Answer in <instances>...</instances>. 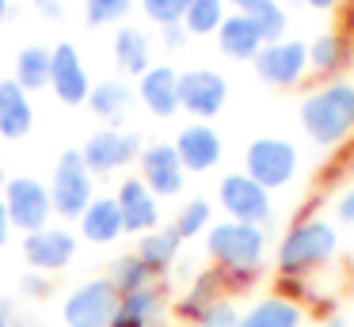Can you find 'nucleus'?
<instances>
[{
  "instance_id": "obj_1",
  "label": "nucleus",
  "mask_w": 354,
  "mask_h": 327,
  "mask_svg": "<svg viewBox=\"0 0 354 327\" xmlns=\"http://www.w3.org/2000/svg\"><path fill=\"white\" fill-rule=\"evenodd\" d=\"M297 114L316 144H339L346 133H354V80L320 84L301 99Z\"/></svg>"
},
{
  "instance_id": "obj_2",
  "label": "nucleus",
  "mask_w": 354,
  "mask_h": 327,
  "mask_svg": "<svg viewBox=\"0 0 354 327\" xmlns=\"http://www.w3.org/2000/svg\"><path fill=\"white\" fill-rule=\"evenodd\" d=\"M335 251H339V228L324 217H305L278 243V270L286 278H297V274L313 270V266L331 263Z\"/></svg>"
},
{
  "instance_id": "obj_3",
  "label": "nucleus",
  "mask_w": 354,
  "mask_h": 327,
  "mask_svg": "<svg viewBox=\"0 0 354 327\" xmlns=\"http://www.w3.org/2000/svg\"><path fill=\"white\" fill-rule=\"evenodd\" d=\"M263 251H267V232L259 225L221 221L206 232V255L217 263V270H259Z\"/></svg>"
},
{
  "instance_id": "obj_4",
  "label": "nucleus",
  "mask_w": 354,
  "mask_h": 327,
  "mask_svg": "<svg viewBox=\"0 0 354 327\" xmlns=\"http://www.w3.org/2000/svg\"><path fill=\"white\" fill-rule=\"evenodd\" d=\"M50 187V202H54V213L65 221H77L80 213L88 209V202L95 198V175L88 171L80 149H65L54 164V179Z\"/></svg>"
},
{
  "instance_id": "obj_5",
  "label": "nucleus",
  "mask_w": 354,
  "mask_h": 327,
  "mask_svg": "<svg viewBox=\"0 0 354 327\" xmlns=\"http://www.w3.org/2000/svg\"><path fill=\"white\" fill-rule=\"evenodd\" d=\"M301 167V152L286 137H255L244 152V175L255 179L263 190H278L286 183H293Z\"/></svg>"
},
{
  "instance_id": "obj_6",
  "label": "nucleus",
  "mask_w": 354,
  "mask_h": 327,
  "mask_svg": "<svg viewBox=\"0 0 354 327\" xmlns=\"http://www.w3.org/2000/svg\"><path fill=\"white\" fill-rule=\"evenodd\" d=\"M4 209H8V221L12 228L19 232H39V228L50 225L54 217V202H50V187L39 183L35 175H16V179L4 183Z\"/></svg>"
},
{
  "instance_id": "obj_7",
  "label": "nucleus",
  "mask_w": 354,
  "mask_h": 327,
  "mask_svg": "<svg viewBox=\"0 0 354 327\" xmlns=\"http://www.w3.org/2000/svg\"><path fill=\"white\" fill-rule=\"evenodd\" d=\"M118 308V293L107 278H88L65 297L62 324L65 327H111Z\"/></svg>"
},
{
  "instance_id": "obj_8",
  "label": "nucleus",
  "mask_w": 354,
  "mask_h": 327,
  "mask_svg": "<svg viewBox=\"0 0 354 327\" xmlns=\"http://www.w3.org/2000/svg\"><path fill=\"white\" fill-rule=\"evenodd\" d=\"M80 156H84L92 175H115L141 156V137L130 133V129L103 126L95 133H88V141L80 144Z\"/></svg>"
},
{
  "instance_id": "obj_9",
  "label": "nucleus",
  "mask_w": 354,
  "mask_h": 327,
  "mask_svg": "<svg viewBox=\"0 0 354 327\" xmlns=\"http://www.w3.org/2000/svg\"><path fill=\"white\" fill-rule=\"evenodd\" d=\"M229 103V80L217 68H187L179 73V111L194 114L198 122H209Z\"/></svg>"
},
{
  "instance_id": "obj_10",
  "label": "nucleus",
  "mask_w": 354,
  "mask_h": 327,
  "mask_svg": "<svg viewBox=\"0 0 354 327\" xmlns=\"http://www.w3.org/2000/svg\"><path fill=\"white\" fill-rule=\"evenodd\" d=\"M255 76L270 88H293L301 76L308 73V42L301 38H282V42H270L255 53L252 61Z\"/></svg>"
},
{
  "instance_id": "obj_11",
  "label": "nucleus",
  "mask_w": 354,
  "mask_h": 327,
  "mask_svg": "<svg viewBox=\"0 0 354 327\" xmlns=\"http://www.w3.org/2000/svg\"><path fill=\"white\" fill-rule=\"evenodd\" d=\"M217 202L229 213V221H240V225H267L270 221V190H263L244 171H232L217 183Z\"/></svg>"
},
{
  "instance_id": "obj_12",
  "label": "nucleus",
  "mask_w": 354,
  "mask_h": 327,
  "mask_svg": "<svg viewBox=\"0 0 354 327\" xmlns=\"http://www.w3.org/2000/svg\"><path fill=\"white\" fill-rule=\"evenodd\" d=\"M19 251H24L27 270H39L50 278V274L65 270V266L77 259V232L46 225V228H39V232H27L24 243H19Z\"/></svg>"
},
{
  "instance_id": "obj_13",
  "label": "nucleus",
  "mask_w": 354,
  "mask_h": 327,
  "mask_svg": "<svg viewBox=\"0 0 354 327\" xmlns=\"http://www.w3.org/2000/svg\"><path fill=\"white\" fill-rule=\"evenodd\" d=\"M50 91L62 99L65 106L88 103V91H92V76H88L80 50L73 42H57L50 50Z\"/></svg>"
},
{
  "instance_id": "obj_14",
  "label": "nucleus",
  "mask_w": 354,
  "mask_h": 327,
  "mask_svg": "<svg viewBox=\"0 0 354 327\" xmlns=\"http://www.w3.org/2000/svg\"><path fill=\"white\" fill-rule=\"evenodd\" d=\"M138 164H141L138 179L153 190V198H171V194H179V190H183L187 171H183V164H179L176 144H168V141L145 144V149H141V156H138Z\"/></svg>"
},
{
  "instance_id": "obj_15",
  "label": "nucleus",
  "mask_w": 354,
  "mask_h": 327,
  "mask_svg": "<svg viewBox=\"0 0 354 327\" xmlns=\"http://www.w3.org/2000/svg\"><path fill=\"white\" fill-rule=\"evenodd\" d=\"M115 202H118V213H122V228L133 236H145L153 228H160V202L153 198V190L130 175V179L118 183L115 190Z\"/></svg>"
},
{
  "instance_id": "obj_16",
  "label": "nucleus",
  "mask_w": 354,
  "mask_h": 327,
  "mask_svg": "<svg viewBox=\"0 0 354 327\" xmlns=\"http://www.w3.org/2000/svg\"><path fill=\"white\" fill-rule=\"evenodd\" d=\"M171 144H176V152H179L183 171H194V175L217 167L221 164V152H225L221 137H217V129L209 126V122H194V126L179 129Z\"/></svg>"
},
{
  "instance_id": "obj_17",
  "label": "nucleus",
  "mask_w": 354,
  "mask_h": 327,
  "mask_svg": "<svg viewBox=\"0 0 354 327\" xmlns=\"http://www.w3.org/2000/svg\"><path fill=\"white\" fill-rule=\"evenodd\" d=\"M138 99L153 118H171L179 114V68L171 65H153L145 76H138Z\"/></svg>"
},
{
  "instance_id": "obj_18",
  "label": "nucleus",
  "mask_w": 354,
  "mask_h": 327,
  "mask_svg": "<svg viewBox=\"0 0 354 327\" xmlns=\"http://www.w3.org/2000/svg\"><path fill=\"white\" fill-rule=\"evenodd\" d=\"M164 316H168V297H164L160 286H149L118 297L111 327H164Z\"/></svg>"
},
{
  "instance_id": "obj_19",
  "label": "nucleus",
  "mask_w": 354,
  "mask_h": 327,
  "mask_svg": "<svg viewBox=\"0 0 354 327\" xmlns=\"http://www.w3.org/2000/svg\"><path fill=\"white\" fill-rule=\"evenodd\" d=\"M111 53H115V68L122 73V80H130V76L138 80V76H145L153 68V38L141 27H130V23H122L115 30Z\"/></svg>"
},
{
  "instance_id": "obj_20",
  "label": "nucleus",
  "mask_w": 354,
  "mask_h": 327,
  "mask_svg": "<svg viewBox=\"0 0 354 327\" xmlns=\"http://www.w3.org/2000/svg\"><path fill=\"white\" fill-rule=\"evenodd\" d=\"M133 99H138L133 84L122 80V76H111V80H95V84H92V91H88V111H92L95 118L103 122V126L115 129L118 122L130 114Z\"/></svg>"
},
{
  "instance_id": "obj_21",
  "label": "nucleus",
  "mask_w": 354,
  "mask_h": 327,
  "mask_svg": "<svg viewBox=\"0 0 354 327\" xmlns=\"http://www.w3.org/2000/svg\"><path fill=\"white\" fill-rule=\"evenodd\" d=\"M31 126H35L31 95L12 76H4L0 80V137L4 141H19V137L31 133Z\"/></svg>"
},
{
  "instance_id": "obj_22",
  "label": "nucleus",
  "mask_w": 354,
  "mask_h": 327,
  "mask_svg": "<svg viewBox=\"0 0 354 327\" xmlns=\"http://www.w3.org/2000/svg\"><path fill=\"white\" fill-rule=\"evenodd\" d=\"M77 228L88 243H115L118 236L126 232L115 194H95L92 202H88V209L77 217Z\"/></svg>"
},
{
  "instance_id": "obj_23",
  "label": "nucleus",
  "mask_w": 354,
  "mask_h": 327,
  "mask_svg": "<svg viewBox=\"0 0 354 327\" xmlns=\"http://www.w3.org/2000/svg\"><path fill=\"white\" fill-rule=\"evenodd\" d=\"M301 324H305V308H301L297 297L270 293L259 297L248 312H240L236 327H301Z\"/></svg>"
},
{
  "instance_id": "obj_24",
  "label": "nucleus",
  "mask_w": 354,
  "mask_h": 327,
  "mask_svg": "<svg viewBox=\"0 0 354 327\" xmlns=\"http://www.w3.org/2000/svg\"><path fill=\"white\" fill-rule=\"evenodd\" d=\"M217 50L232 61H255V53L263 50V38H259V30L248 23L244 12H232V15H225V23L217 27Z\"/></svg>"
},
{
  "instance_id": "obj_25",
  "label": "nucleus",
  "mask_w": 354,
  "mask_h": 327,
  "mask_svg": "<svg viewBox=\"0 0 354 327\" xmlns=\"http://www.w3.org/2000/svg\"><path fill=\"white\" fill-rule=\"evenodd\" d=\"M179 251H183V240L176 236V228H171V225H160V228H153V232L141 236L133 255H138L141 263H145L149 270L156 274V278H160V274H168L171 266L179 263Z\"/></svg>"
},
{
  "instance_id": "obj_26",
  "label": "nucleus",
  "mask_w": 354,
  "mask_h": 327,
  "mask_svg": "<svg viewBox=\"0 0 354 327\" xmlns=\"http://www.w3.org/2000/svg\"><path fill=\"white\" fill-rule=\"evenodd\" d=\"M221 289H225L221 270L198 274V278L191 281V289H187V293L176 301V316L183 319V324H198V319L206 316V312L214 308L217 301H221Z\"/></svg>"
},
{
  "instance_id": "obj_27",
  "label": "nucleus",
  "mask_w": 354,
  "mask_h": 327,
  "mask_svg": "<svg viewBox=\"0 0 354 327\" xmlns=\"http://www.w3.org/2000/svg\"><path fill=\"white\" fill-rule=\"evenodd\" d=\"M12 80L31 95V91L50 88V46H24L16 57V68H12Z\"/></svg>"
},
{
  "instance_id": "obj_28",
  "label": "nucleus",
  "mask_w": 354,
  "mask_h": 327,
  "mask_svg": "<svg viewBox=\"0 0 354 327\" xmlns=\"http://www.w3.org/2000/svg\"><path fill=\"white\" fill-rule=\"evenodd\" d=\"M248 23H252L255 30H259L263 46L270 42H282L286 38V27H290V15H286L282 0H252V4L244 8Z\"/></svg>"
},
{
  "instance_id": "obj_29",
  "label": "nucleus",
  "mask_w": 354,
  "mask_h": 327,
  "mask_svg": "<svg viewBox=\"0 0 354 327\" xmlns=\"http://www.w3.org/2000/svg\"><path fill=\"white\" fill-rule=\"evenodd\" d=\"M107 281L115 286V293H118V297H126V293H138V289L156 286V274L149 270V266L141 263L138 255H118L115 263H111Z\"/></svg>"
},
{
  "instance_id": "obj_30",
  "label": "nucleus",
  "mask_w": 354,
  "mask_h": 327,
  "mask_svg": "<svg viewBox=\"0 0 354 327\" xmlns=\"http://www.w3.org/2000/svg\"><path fill=\"white\" fill-rule=\"evenodd\" d=\"M209 225H214V205L206 202V198H191V202L179 205L176 221H171V228H176L179 240H194V236L209 232Z\"/></svg>"
},
{
  "instance_id": "obj_31",
  "label": "nucleus",
  "mask_w": 354,
  "mask_h": 327,
  "mask_svg": "<svg viewBox=\"0 0 354 327\" xmlns=\"http://www.w3.org/2000/svg\"><path fill=\"white\" fill-rule=\"evenodd\" d=\"M225 0H191L183 15L187 35H217V27L225 23Z\"/></svg>"
},
{
  "instance_id": "obj_32",
  "label": "nucleus",
  "mask_w": 354,
  "mask_h": 327,
  "mask_svg": "<svg viewBox=\"0 0 354 327\" xmlns=\"http://www.w3.org/2000/svg\"><path fill=\"white\" fill-rule=\"evenodd\" d=\"M339 61H343V42L339 35H316L308 42V68L316 73H335Z\"/></svg>"
},
{
  "instance_id": "obj_33",
  "label": "nucleus",
  "mask_w": 354,
  "mask_h": 327,
  "mask_svg": "<svg viewBox=\"0 0 354 327\" xmlns=\"http://www.w3.org/2000/svg\"><path fill=\"white\" fill-rule=\"evenodd\" d=\"M187 4L191 0H141V12H145V19H153L156 27H179L187 15Z\"/></svg>"
},
{
  "instance_id": "obj_34",
  "label": "nucleus",
  "mask_w": 354,
  "mask_h": 327,
  "mask_svg": "<svg viewBox=\"0 0 354 327\" xmlns=\"http://www.w3.org/2000/svg\"><path fill=\"white\" fill-rule=\"evenodd\" d=\"M133 8V0H84V15L92 27H111V23H122L126 12Z\"/></svg>"
},
{
  "instance_id": "obj_35",
  "label": "nucleus",
  "mask_w": 354,
  "mask_h": 327,
  "mask_svg": "<svg viewBox=\"0 0 354 327\" xmlns=\"http://www.w3.org/2000/svg\"><path fill=\"white\" fill-rule=\"evenodd\" d=\"M236 324H240V308L229 301V297H221V301H217L194 327H236Z\"/></svg>"
},
{
  "instance_id": "obj_36",
  "label": "nucleus",
  "mask_w": 354,
  "mask_h": 327,
  "mask_svg": "<svg viewBox=\"0 0 354 327\" xmlns=\"http://www.w3.org/2000/svg\"><path fill=\"white\" fill-rule=\"evenodd\" d=\"M19 293L24 297H46L50 293V278L39 270H27L24 278H19Z\"/></svg>"
},
{
  "instance_id": "obj_37",
  "label": "nucleus",
  "mask_w": 354,
  "mask_h": 327,
  "mask_svg": "<svg viewBox=\"0 0 354 327\" xmlns=\"http://www.w3.org/2000/svg\"><path fill=\"white\" fill-rule=\"evenodd\" d=\"M35 8H39L46 19H62L65 15V0H35Z\"/></svg>"
},
{
  "instance_id": "obj_38",
  "label": "nucleus",
  "mask_w": 354,
  "mask_h": 327,
  "mask_svg": "<svg viewBox=\"0 0 354 327\" xmlns=\"http://www.w3.org/2000/svg\"><path fill=\"white\" fill-rule=\"evenodd\" d=\"M335 209H339V221H346V225H354V187L346 190L343 198H339V205H335Z\"/></svg>"
},
{
  "instance_id": "obj_39",
  "label": "nucleus",
  "mask_w": 354,
  "mask_h": 327,
  "mask_svg": "<svg viewBox=\"0 0 354 327\" xmlns=\"http://www.w3.org/2000/svg\"><path fill=\"white\" fill-rule=\"evenodd\" d=\"M183 38H187L183 23H179V27H164V46H168V50H179V46H183Z\"/></svg>"
},
{
  "instance_id": "obj_40",
  "label": "nucleus",
  "mask_w": 354,
  "mask_h": 327,
  "mask_svg": "<svg viewBox=\"0 0 354 327\" xmlns=\"http://www.w3.org/2000/svg\"><path fill=\"white\" fill-rule=\"evenodd\" d=\"M0 327H16V308H12V301H4V297H0Z\"/></svg>"
},
{
  "instance_id": "obj_41",
  "label": "nucleus",
  "mask_w": 354,
  "mask_h": 327,
  "mask_svg": "<svg viewBox=\"0 0 354 327\" xmlns=\"http://www.w3.org/2000/svg\"><path fill=\"white\" fill-rule=\"evenodd\" d=\"M8 236H12V221H8V209H4V202H0V247L8 243Z\"/></svg>"
},
{
  "instance_id": "obj_42",
  "label": "nucleus",
  "mask_w": 354,
  "mask_h": 327,
  "mask_svg": "<svg viewBox=\"0 0 354 327\" xmlns=\"http://www.w3.org/2000/svg\"><path fill=\"white\" fill-rule=\"evenodd\" d=\"M308 8H316V12H331V8L339 4V0H305Z\"/></svg>"
},
{
  "instance_id": "obj_43",
  "label": "nucleus",
  "mask_w": 354,
  "mask_h": 327,
  "mask_svg": "<svg viewBox=\"0 0 354 327\" xmlns=\"http://www.w3.org/2000/svg\"><path fill=\"white\" fill-rule=\"evenodd\" d=\"M8 15H12V4H8V0H0V23L8 19Z\"/></svg>"
},
{
  "instance_id": "obj_44",
  "label": "nucleus",
  "mask_w": 354,
  "mask_h": 327,
  "mask_svg": "<svg viewBox=\"0 0 354 327\" xmlns=\"http://www.w3.org/2000/svg\"><path fill=\"white\" fill-rule=\"evenodd\" d=\"M225 4H232V8H240V12H244V8L252 4V0H225Z\"/></svg>"
},
{
  "instance_id": "obj_45",
  "label": "nucleus",
  "mask_w": 354,
  "mask_h": 327,
  "mask_svg": "<svg viewBox=\"0 0 354 327\" xmlns=\"http://www.w3.org/2000/svg\"><path fill=\"white\" fill-rule=\"evenodd\" d=\"M4 183H8V175H4V164H0V194H4Z\"/></svg>"
}]
</instances>
